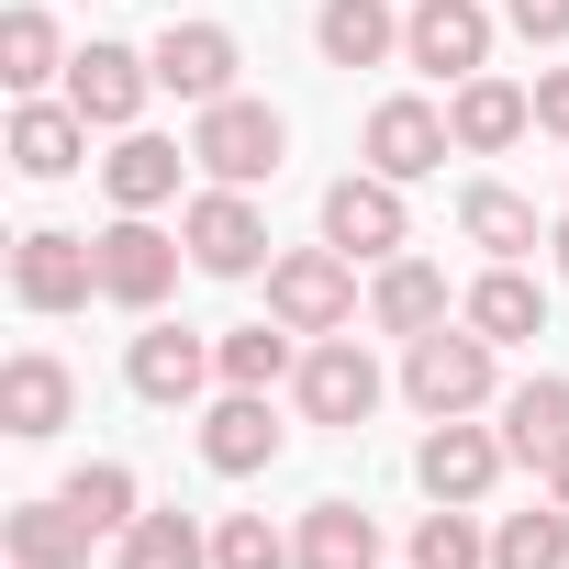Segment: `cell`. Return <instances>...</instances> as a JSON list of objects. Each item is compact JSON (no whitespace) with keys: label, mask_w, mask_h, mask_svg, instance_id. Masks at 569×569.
Wrapping results in <instances>:
<instances>
[{"label":"cell","mask_w":569,"mask_h":569,"mask_svg":"<svg viewBox=\"0 0 569 569\" xmlns=\"http://www.w3.org/2000/svg\"><path fill=\"white\" fill-rule=\"evenodd\" d=\"M190 157H201L223 190H257V179H279V157H291V123H279L268 101H201Z\"/></svg>","instance_id":"6da1fadb"},{"label":"cell","mask_w":569,"mask_h":569,"mask_svg":"<svg viewBox=\"0 0 569 569\" xmlns=\"http://www.w3.org/2000/svg\"><path fill=\"white\" fill-rule=\"evenodd\" d=\"M268 313L291 325V336H336V325L358 313V257H347V246L279 257V268H268Z\"/></svg>","instance_id":"7a4b0ae2"},{"label":"cell","mask_w":569,"mask_h":569,"mask_svg":"<svg viewBox=\"0 0 569 569\" xmlns=\"http://www.w3.org/2000/svg\"><path fill=\"white\" fill-rule=\"evenodd\" d=\"M402 391L447 425V413H480L491 402V336H413V358H402Z\"/></svg>","instance_id":"3957f363"},{"label":"cell","mask_w":569,"mask_h":569,"mask_svg":"<svg viewBox=\"0 0 569 569\" xmlns=\"http://www.w3.org/2000/svg\"><path fill=\"white\" fill-rule=\"evenodd\" d=\"M12 291H23V313H79L101 291V246L90 234H23L12 246Z\"/></svg>","instance_id":"277c9868"},{"label":"cell","mask_w":569,"mask_h":569,"mask_svg":"<svg viewBox=\"0 0 569 569\" xmlns=\"http://www.w3.org/2000/svg\"><path fill=\"white\" fill-rule=\"evenodd\" d=\"M179 291V246L146 223V212H123L112 234H101V302H123V313H157Z\"/></svg>","instance_id":"5b68a950"},{"label":"cell","mask_w":569,"mask_h":569,"mask_svg":"<svg viewBox=\"0 0 569 569\" xmlns=\"http://www.w3.org/2000/svg\"><path fill=\"white\" fill-rule=\"evenodd\" d=\"M179 246H190V268H212V279H246L257 257H268V223H257V201L246 190H201L190 201V223H179Z\"/></svg>","instance_id":"8992f818"},{"label":"cell","mask_w":569,"mask_h":569,"mask_svg":"<svg viewBox=\"0 0 569 569\" xmlns=\"http://www.w3.org/2000/svg\"><path fill=\"white\" fill-rule=\"evenodd\" d=\"M402 57H413L425 79H480V57H491V12H480V0H413Z\"/></svg>","instance_id":"52a82bcc"},{"label":"cell","mask_w":569,"mask_h":569,"mask_svg":"<svg viewBox=\"0 0 569 569\" xmlns=\"http://www.w3.org/2000/svg\"><path fill=\"white\" fill-rule=\"evenodd\" d=\"M325 246H347V257H402V179H380V168L336 179V190H325Z\"/></svg>","instance_id":"ba28073f"},{"label":"cell","mask_w":569,"mask_h":569,"mask_svg":"<svg viewBox=\"0 0 569 569\" xmlns=\"http://www.w3.org/2000/svg\"><path fill=\"white\" fill-rule=\"evenodd\" d=\"M302 413H313V425H369V413H380V358H369L358 336H325V347L302 358Z\"/></svg>","instance_id":"9c48e42d"},{"label":"cell","mask_w":569,"mask_h":569,"mask_svg":"<svg viewBox=\"0 0 569 569\" xmlns=\"http://www.w3.org/2000/svg\"><path fill=\"white\" fill-rule=\"evenodd\" d=\"M146 90H157V57H134V46H90V57H68V101H79V123H134L146 112Z\"/></svg>","instance_id":"30bf717a"},{"label":"cell","mask_w":569,"mask_h":569,"mask_svg":"<svg viewBox=\"0 0 569 569\" xmlns=\"http://www.w3.org/2000/svg\"><path fill=\"white\" fill-rule=\"evenodd\" d=\"M502 458H513L502 436H480L469 413H447V425L425 436V458H413V469H425V491H436V502H480V491L502 480Z\"/></svg>","instance_id":"8fae6325"},{"label":"cell","mask_w":569,"mask_h":569,"mask_svg":"<svg viewBox=\"0 0 569 569\" xmlns=\"http://www.w3.org/2000/svg\"><path fill=\"white\" fill-rule=\"evenodd\" d=\"M157 90H179V101H234V34H223V23H168V34H157Z\"/></svg>","instance_id":"7c38bea8"},{"label":"cell","mask_w":569,"mask_h":569,"mask_svg":"<svg viewBox=\"0 0 569 569\" xmlns=\"http://www.w3.org/2000/svg\"><path fill=\"white\" fill-rule=\"evenodd\" d=\"M447 146H458V134H447V112H425V101H380V112H369V168H380V179H436Z\"/></svg>","instance_id":"4fadbf2b"},{"label":"cell","mask_w":569,"mask_h":569,"mask_svg":"<svg viewBox=\"0 0 569 569\" xmlns=\"http://www.w3.org/2000/svg\"><path fill=\"white\" fill-rule=\"evenodd\" d=\"M212 369H223V358H212L201 336H179V325H146V336H134V358H123L134 402H190V391H201Z\"/></svg>","instance_id":"5bb4252c"},{"label":"cell","mask_w":569,"mask_h":569,"mask_svg":"<svg viewBox=\"0 0 569 569\" xmlns=\"http://www.w3.org/2000/svg\"><path fill=\"white\" fill-rule=\"evenodd\" d=\"M525 123H536V90H513V79H458V101H447V134L469 157H502Z\"/></svg>","instance_id":"9a60e30c"},{"label":"cell","mask_w":569,"mask_h":569,"mask_svg":"<svg viewBox=\"0 0 569 569\" xmlns=\"http://www.w3.org/2000/svg\"><path fill=\"white\" fill-rule=\"evenodd\" d=\"M179 168H201V157L168 146V134H123V146L101 157V190H112L123 212H157V201H179Z\"/></svg>","instance_id":"2e32d148"},{"label":"cell","mask_w":569,"mask_h":569,"mask_svg":"<svg viewBox=\"0 0 569 569\" xmlns=\"http://www.w3.org/2000/svg\"><path fill=\"white\" fill-rule=\"evenodd\" d=\"M201 458H212L223 480L268 469V458H279V425H268V391H223V402L201 413Z\"/></svg>","instance_id":"e0dca14e"},{"label":"cell","mask_w":569,"mask_h":569,"mask_svg":"<svg viewBox=\"0 0 569 569\" xmlns=\"http://www.w3.org/2000/svg\"><path fill=\"white\" fill-rule=\"evenodd\" d=\"M0 425H12L23 447H46V436L68 425V369H57L46 347H23L12 369H0Z\"/></svg>","instance_id":"ac0fdd59"},{"label":"cell","mask_w":569,"mask_h":569,"mask_svg":"<svg viewBox=\"0 0 569 569\" xmlns=\"http://www.w3.org/2000/svg\"><path fill=\"white\" fill-rule=\"evenodd\" d=\"M369 325H380V336H436V325H447V268L391 257V268H380V291H369Z\"/></svg>","instance_id":"d6986e66"},{"label":"cell","mask_w":569,"mask_h":569,"mask_svg":"<svg viewBox=\"0 0 569 569\" xmlns=\"http://www.w3.org/2000/svg\"><path fill=\"white\" fill-rule=\"evenodd\" d=\"M458 313H469V336H491V347H525V336H547V291H536V279H525L513 257L480 279V291H469Z\"/></svg>","instance_id":"ffe728a7"},{"label":"cell","mask_w":569,"mask_h":569,"mask_svg":"<svg viewBox=\"0 0 569 569\" xmlns=\"http://www.w3.org/2000/svg\"><path fill=\"white\" fill-rule=\"evenodd\" d=\"M79 146H90L79 101H23V112H12V168H23V179H68Z\"/></svg>","instance_id":"44dd1931"},{"label":"cell","mask_w":569,"mask_h":569,"mask_svg":"<svg viewBox=\"0 0 569 569\" xmlns=\"http://www.w3.org/2000/svg\"><path fill=\"white\" fill-rule=\"evenodd\" d=\"M313 46H325V68H380V57L402 46V23H391V0H325V12H313Z\"/></svg>","instance_id":"7402d4cb"},{"label":"cell","mask_w":569,"mask_h":569,"mask_svg":"<svg viewBox=\"0 0 569 569\" xmlns=\"http://www.w3.org/2000/svg\"><path fill=\"white\" fill-rule=\"evenodd\" d=\"M0 536H12V569H79V558H90V525H79L68 491H57V502H23Z\"/></svg>","instance_id":"603a6c76"},{"label":"cell","mask_w":569,"mask_h":569,"mask_svg":"<svg viewBox=\"0 0 569 569\" xmlns=\"http://www.w3.org/2000/svg\"><path fill=\"white\" fill-rule=\"evenodd\" d=\"M502 447H513L525 469H547V458L569 447V380H525V391L502 402Z\"/></svg>","instance_id":"cb8c5ba5"},{"label":"cell","mask_w":569,"mask_h":569,"mask_svg":"<svg viewBox=\"0 0 569 569\" xmlns=\"http://www.w3.org/2000/svg\"><path fill=\"white\" fill-rule=\"evenodd\" d=\"M302 569H380V525L358 502H313L302 513Z\"/></svg>","instance_id":"d4e9b609"},{"label":"cell","mask_w":569,"mask_h":569,"mask_svg":"<svg viewBox=\"0 0 569 569\" xmlns=\"http://www.w3.org/2000/svg\"><path fill=\"white\" fill-rule=\"evenodd\" d=\"M491 569H569V502L547 491L536 513H513V525L491 536Z\"/></svg>","instance_id":"484cf974"},{"label":"cell","mask_w":569,"mask_h":569,"mask_svg":"<svg viewBox=\"0 0 569 569\" xmlns=\"http://www.w3.org/2000/svg\"><path fill=\"white\" fill-rule=\"evenodd\" d=\"M212 547H201V525L190 513H134L123 525V569H201Z\"/></svg>","instance_id":"4316f807"},{"label":"cell","mask_w":569,"mask_h":569,"mask_svg":"<svg viewBox=\"0 0 569 569\" xmlns=\"http://www.w3.org/2000/svg\"><path fill=\"white\" fill-rule=\"evenodd\" d=\"M458 223H469V246H491V257H525V246H547V234H536V212H525L513 190H469V201H458Z\"/></svg>","instance_id":"83f0119b"},{"label":"cell","mask_w":569,"mask_h":569,"mask_svg":"<svg viewBox=\"0 0 569 569\" xmlns=\"http://www.w3.org/2000/svg\"><path fill=\"white\" fill-rule=\"evenodd\" d=\"M68 502H79L90 536H123V525H134V469H123V458H90V469L68 480Z\"/></svg>","instance_id":"f1b7e54d"},{"label":"cell","mask_w":569,"mask_h":569,"mask_svg":"<svg viewBox=\"0 0 569 569\" xmlns=\"http://www.w3.org/2000/svg\"><path fill=\"white\" fill-rule=\"evenodd\" d=\"M0 79H12L23 101L57 79V23H46V12H12V23H0Z\"/></svg>","instance_id":"f546056e"},{"label":"cell","mask_w":569,"mask_h":569,"mask_svg":"<svg viewBox=\"0 0 569 569\" xmlns=\"http://www.w3.org/2000/svg\"><path fill=\"white\" fill-rule=\"evenodd\" d=\"M212 358H223V380H234V391H268L279 369H291V325H234Z\"/></svg>","instance_id":"4dcf8cb0"},{"label":"cell","mask_w":569,"mask_h":569,"mask_svg":"<svg viewBox=\"0 0 569 569\" xmlns=\"http://www.w3.org/2000/svg\"><path fill=\"white\" fill-rule=\"evenodd\" d=\"M491 547H480V525H469V502H436L425 525H413V569H480Z\"/></svg>","instance_id":"1f68e13d"},{"label":"cell","mask_w":569,"mask_h":569,"mask_svg":"<svg viewBox=\"0 0 569 569\" xmlns=\"http://www.w3.org/2000/svg\"><path fill=\"white\" fill-rule=\"evenodd\" d=\"M302 547L279 536L268 513H223V536H212V569H291Z\"/></svg>","instance_id":"d6a6232c"},{"label":"cell","mask_w":569,"mask_h":569,"mask_svg":"<svg viewBox=\"0 0 569 569\" xmlns=\"http://www.w3.org/2000/svg\"><path fill=\"white\" fill-rule=\"evenodd\" d=\"M502 23H513L525 46H558V34H569V0H502Z\"/></svg>","instance_id":"836d02e7"},{"label":"cell","mask_w":569,"mask_h":569,"mask_svg":"<svg viewBox=\"0 0 569 569\" xmlns=\"http://www.w3.org/2000/svg\"><path fill=\"white\" fill-rule=\"evenodd\" d=\"M536 123L569 146V68H547V79H536Z\"/></svg>","instance_id":"e575fe53"},{"label":"cell","mask_w":569,"mask_h":569,"mask_svg":"<svg viewBox=\"0 0 569 569\" xmlns=\"http://www.w3.org/2000/svg\"><path fill=\"white\" fill-rule=\"evenodd\" d=\"M547 491H558V502H569V447H558V458H547Z\"/></svg>","instance_id":"d590c367"},{"label":"cell","mask_w":569,"mask_h":569,"mask_svg":"<svg viewBox=\"0 0 569 569\" xmlns=\"http://www.w3.org/2000/svg\"><path fill=\"white\" fill-rule=\"evenodd\" d=\"M547 246H558V268H569V223H558V234H547Z\"/></svg>","instance_id":"8d00e7d4"}]
</instances>
